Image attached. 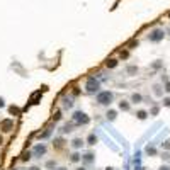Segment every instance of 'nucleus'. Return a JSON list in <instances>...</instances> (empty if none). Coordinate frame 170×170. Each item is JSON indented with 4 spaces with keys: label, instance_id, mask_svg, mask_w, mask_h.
<instances>
[{
    "label": "nucleus",
    "instance_id": "obj_1",
    "mask_svg": "<svg viewBox=\"0 0 170 170\" xmlns=\"http://www.w3.org/2000/svg\"><path fill=\"white\" fill-rule=\"evenodd\" d=\"M112 99H114V95H112V92H109V90L99 92V94H97V97H95V101H97V104H99V106H109V104L112 102Z\"/></svg>",
    "mask_w": 170,
    "mask_h": 170
},
{
    "label": "nucleus",
    "instance_id": "obj_2",
    "mask_svg": "<svg viewBox=\"0 0 170 170\" xmlns=\"http://www.w3.org/2000/svg\"><path fill=\"white\" fill-rule=\"evenodd\" d=\"M72 119H73V124H78V126H80V124H88V122H90V117H88L85 112H82V111L73 112V117H72Z\"/></svg>",
    "mask_w": 170,
    "mask_h": 170
},
{
    "label": "nucleus",
    "instance_id": "obj_3",
    "mask_svg": "<svg viewBox=\"0 0 170 170\" xmlns=\"http://www.w3.org/2000/svg\"><path fill=\"white\" fill-rule=\"evenodd\" d=\"M99 88H101L99 82L95 80L94 77H90L87 80V83H85V90H87L88 94H95V92H99Z\"/></svg>",
    "mask_w": 170,
    "mask_h": 170
},
{
    "label": "nucleus",
    "instance_id": "obj_4",
    "mask_svg": "<svg viewBox=\"0 0 170 170\" xmlns=\"http://www.w3.org/2000/svg\"><path fill=\"white\" fill-rule=\"evenodd\" d=\"M14 129V119L7 117V119H2L0 121V131L2 133H10Z\"/></svg>",
    "mask_w": 170,
    "mask_h": 170
},
{
    "label": "nucleus",
    "instance_id": "obj_5",
    "mask_svg": "<svg viewBox=\"0 0 170 170\" xmlns=\"http://www.w3.org/2000/svg\"><path fill=\"white\" fill-rule=\"evenodd\" d=\"M165 38V31L163 29H153L151 33H150V41L151 43H158V41H162Z\"/></svg>",
    "mask_w": 170,
    "mask_h": 170
},
{
    "label": "nucleus",
    "instance_id": "obj_6",
    "mask_svg": "<svg viewBox=\"0 0 170 170\" xmlns=\"http://www.w3.org/2000/svg\"><path fill=\"white\" fill-rule=\"evenodd\" d=\"M33 156H43V155H46V145H43V143H38L36 146L33 148Z\"/></svg>",
    "mask_w": 170,
    "mask_h": 170
},
{
    "label": "nucleus",
    "instance_id": "obj_7",
    "mask_svg": "<svg viewBox=\"0 0 170 170\" xmlns=\"http://www.w3.org/2000/svg\"><path fill=\"white\" fill-rule=\"evenodd\" d=\"M83 145H85V140H82V138H75L73 141H72V148L77 151V150H80Z\"/></svg>",
    "mask_w": 170,
    "mask_h": 170
},
{
    "label": "nucleus",
    "instance_id": "obj_8",
    "mask_svg": "<svg viewBox=\"0 0 170 170\" xmlns=\"http://www.w3.org/2000/svg\"><path fill=\"white\" fill-rule=\"evenodd\" d=\"M129 109H131V104H129L128 101H121V102H119V111H122V112H128Z\"/></svg>",
    "mask_w": 170,
    "mask_h": 170
},
{
    "label": "nucleus",
    "instance_id": "obj_9",
    "mask_svg": "<svg viewBox=\"0 0 170 170\" xmlns=\"http://www.w3.org/2000/svg\"><path fill=\"white\" fill-rule=\"evenodd\" d=\"M85 143H87L88 146H94L95 143H97V136H95L94 133H90V135L87 136V140H85Z\"/></svg>",
    "mask_w": 170,
    "mask_h": 170
},
{
    "label": "nucleus",
    "instance_id": "obj_10",
    "mask_svg": "<svg viewBox=\"0 0 170 170\" xmlns=\"http://www.w3.org/2000/svg\"><path fill=\"white\" fill-rule=\"evenodd\" d=\"M106 117H107V121H114L116 117H117V111H114V109H109L107 112H106Z\"/></svg>",
    "mask_w": 170,
    "mask_h": 170
},
{
    "label": "nucleus",
    "instance_id": "obj_11",
    "mask_svg": "<svg viewBox=\"0 0 170 170\" xmlns=\"http://www.w3.org/2000/svg\"><path fill=\"white\" fill-rule=\"evenodd\" d=\"M80 160H82V155L78 153V151H73V153L70 155V162L72 163H78Z\"/></svg>",
    "mask_w": 170,
    "mask_h": 170
},
{
    "label": "nucleus",
    "instance_id": "obj_12",
    "mask_svg": "<svg viewBox=\"0 0 170 170\" xmlns=\"http://www.w3.org/2000/svg\"><path fill=\"white\" fill-rule=\"evenodd\" d=\"M94 153H90V151H88V153H87V155H83V156H82V162H83V163H92V162H94Z\"/></svg>",
    "mask_w": 170,
    "mask_h": 170
},
{
    "label": "nucleus",
    "instance_id": "obj_13",
    "mask_svg": "<svg viewBox=\"0 0 170 170\" xmlns=\"http://www.w3.org/2000/svg\"><path fill=\"white\" fill-rule=\"evenodd\" d=\"M136 117H138L140 121H145V119L148 117V112H146V111H143V109H140V111H136Z\"/></svg>",
    "mask_w": 170,
    "mask_h": 170
},
{
    "label": "nucleus",
    "instance_id": "obj_14",
    "mask_svg": "<svg viewBox=\"0 0 170 170\" xmlns=\"http://www.w3.org/2000/svg\"><path fill=\"white\" fill-rule=\"evenodd\" d=\"M141 101H143L141 94H136V92H135V94L131 95V102H133V104H140Z\"/></svg>",
    "mask_w": 170,
    "mask_h": 170
},
{
    "label": "nucleus",
    "instance_id": "obj_15",
    "mask_svg": "<svg viewBox=\"0 0 170 170\" xmlns=\"http://www.w3.org/2000/svg\"><path fill=\"white\" fill-rule=\"evenodd\" d=\"M106 67L107 68H116L117 67V60H116V58H109V60L106 61Z\"/></svg>",
    "mask_w": 170,
    "mask_h": 170
},
{
    "label": "nucleus",
    "instance_id": "obj_16",
    "mask_svg": "<svg viewBox=\"0 0 170 170\" xmlns=\"http://www.w3.org/2000/svg\"><path fill=\"white\" fill-rule=\"evenodd\" d=\"M31 158H33V153H31V151H24L22 156H20V160H22V162H29Z\"/></svg>",
    "mask_w": 170,
    "mask_h": 170
},
{
    "label": "nucleus",
    "instance_id": "obj_17",
    "mask_svg": "<svg viewBox=\"0 0 170 170\" xmlns=\"http://www.w3.org/2000/svg\"><path fill=\"white\" fill-rule=\"evenodd\" d=\"M9 112H10L12 116H19L20 114V109L17 107V106H10V107H9Z\"/></svg>",
    "mask_w": 170,
    "mask_h": 170
},
{
    "label": "nucleus",
    "instance_id": "obj_18",
    "mask_svg": "<svg viewBox=\"0 0 170 170\" xmlns=\"http://www.w3.org/2000/svg\"><path fill=\"white\" fill-rule=\"evenodd\" d=\"M53 145H54V148H63V145H65V140H63V138H56Z\"/></svg>",
    "mask_w": 170,
    "mask_h": 170
},
{
    "label": "nucleus",
    "instance_id": "obj_19",
    "mask_svg": "<svg viewBox=\"0 0 170 170\" xmlns=\"http://www.w3.org/2000/svg\"><path fill=\"white\" fill-rule=\"evenodd\" d=\"M153 94H155L156 97H162V95H163L162 87H160V85H155V87H153Z\"/></svg>",
    "mask_w": 170,
    "mask_h": 170
},
{
    "label": "nucleus",
    "instance_id": "obj_20",
    "mask_svg": "<svg viewBox=\"0 0 170 170\" xmlns=\"http://www.w3.org/2000/svg\"><path fill=\"white\" fill-rule=\"evenodd\" d=\"M145 151H146V153H148V155H156V148L155 146H151V145H148V146H146V150H145Z\"/></svg>",
    "mask_w": 170,
    "mask_h": 170
},
{
    "label": "nucleus",
    "instance_id": "obj_21",
    "mask_svg": "<svg viewBox=\"0 0 170 170\" xmlns=\"http://www.w3.org/2000/svg\"><path fill=\"white\" fill-rule=\"evenodd\" d=\"M54 167H56V162H54V160H49V162L46 163V169H54Z\"/></svg>",
    "mask_w": 170,
    "mask_h": 170
},
{
    "label": "nucleus",
    "instance_id": "obj_22",
    "mask_svg": "<svg viewBox=\"0 0 170 170\" xmlns=\"http://www.w3.org/2000/svg\"><path fill=\"white\" fill-rule=\"evenodd\" d=\"M158 111H160V107H158V106H155V107H151V112H148V114L156 116V114H158Z\"/></svg>",
    "mask_w": 170,
    "mask_h": 170
},
{
    "label": "nucleus",
    "instance_id": "obj_23",
    "mask_svg": "<svg viewBox=\"0 0 170 170\" xmlns=\"http://www.w3.org/2000/svg\"><path fill=\"white\" fill-rule=\"evenodd\" d=\"M162 146H163V150H170V140H165L162 143Z\"/></svg>",
    "mask_w": 170,
    "mask_h": 170
},
{
    "label": "nucleus",
    "instance_id": "obj_24",
    "mask_svg": "<svg viewBox=\"0 0 170 170\" xmlns=\"http://www.w3.org/2000/svg\"><path fill=\"white\" fill-rule=\"evenodd\" d=\"M136 72H138V68H136V67H128V73H129V75L136 73Z\"/></svg>",
    "mask_w": 170,
    "mask_h": 170
},
{
    "label": "nucleus",
    "instance_id": "obj_25",
    "mask_svg": "<svg viewBox=\"0 0 170 170\" xmlns=\"http://www.w3.org/2000/svg\"><path fill=\"white\" fill-rule=\"evenodd\" d=\"M163 106H165V107H170V97H165V99H163Z\"/></svg>",
    "mask_w": 170,
    "mask_h": 170
},
{
    "label": "nucleus",
    "instance_id": "obj_26",
    "mask_svg": "<svg viewBox=\"0 0 170 170\" xmlns=\"http://www.w3.org/2000/svg\"><path fill=\"white\" fill-rule=\"evenodd\" d=\"M49 133H51V129H46L43 135H39V138H48V136H49Z\"/></svg>",
    "mask_w": 170,
    "mask_h": 170
},
{
    "label": "nucleus",
    "instance_id": "obj_27",
    "mask_svg": "<svg viewBox=\"0 0 170 170\" xmlns=\"http://www.w3.org/2000/svg\"><path fill=\"white\" fill-rule=\"evenodd\" d=\"M163 90H165V92H169V94H170V82H167V83H165V88H163Z\"/></svg>",
    "mask_w": 170,
    "mask_h": 170
},
{
    "label": "nucleus",
    "instance_id": "obj_28",
    "mask_svg": "<svg viewBox=\"0 0 170 170\" xmlns=\"http://www.w3.org/2000/svg\"><path fill=\"white\" fill-rule=\"evenodd\" d=\"M53 119H54V121H60V119H61V114H60V112H56V114H54V117H53Z\"/></svg>",
    "mask_w": 170,
    "mask_h": 170
},
{
    "label": "nucleus",
    "instance_id": "obj_29",
    "mask_svg": "<svg viewBox=\"0 0 170 170\" xmlns=\"http://www.w3.org/2000/svg\"><path fill=\"white\" fill-rule=\"evenodd\" d=\"M128 56H129L128 51H121V58H128Z\"/></svg>",
    "mask_w": 170,
    "mask_h": 170
},
{
    "label": "nucleus",
    "instance_id": "obj_30",
    "mask_svg": "<svg viewBox=\"0 0 170 170\" xmlns=\"http://www.w3.org/2000/svg\"><path fill=\"white\" fill-rule=\"evenodd\" d=\"M158 170H170V167H169V165H162Z\"/></svg>",
    "mask_w": 170,
    "mask_h": 170
},
{
    "label": "nucleus",
    "instance_id": "obj_31",
    "mask_svg": "<svg viewBox=\"0 0 170 170\" xmlns=\"http://www.w3.org/2000/svg\"><path fill=\"white\" fill-rule=\"evenodd\" d=\"M162 67V63H160V61H156V63H153V68H160Z\"/></svg>",
    "mask_w": 170,
    "mask_h": 170
},
{
    "label": "nucleus",
    "instance_id": "obj_32",
    "mask_svg": "<svg viewBox=\"0 0 170 170\" xmlns=\"http://www.w3.org/2000/svg\"><path fill=\"white\" fill-rule=\"evenodd\" d=\"M4 106H5V102H4V99H2V97H0V109L4 107Z\"/></svg>",
    "mask_w": 170,
    "mask_h": 170
},
{
    "label": "nucleus",
    "instance_id": "obj_33",
    "mask_svg": "<svg viewBox=\"0 0 170 170\" xmlns=\"http://www.w3.org/2000/svg\"><path fill=\"white\" fill-rule=\"evenodd\" d=\"M29 170H41V169H39V167H31Z\"/></svg>",
    "mask_w": 170,
    "mask_h": 170
},
{
    "label": "nucleus",
    "instance_id": "obj_34",
    "mask_svg": "<svg viewBox=\"0 0 170 170\" xmlns=\"http://www.w3.org/2000/svg\"><path fill=\"white\" fill-rule=\"evenodd\" d=\"M2 143H4V138H2V135H0V145H2Z\"/></svg>",
    "mask_w": 170,
    "mask_h": 170
},
{
    "label": "nucleus",
    "instance_id": "obj_35",
    "mask_svg": "<svg viewBox=\"0 0 170 170\" xmlns=\"http://www.w3.org/2000/svg\"><path fill=\"white\" fill-rule=\"evenodd\" d=\"M77 170H85V169H83V167H82V169H77Z\"/></svg>",
    "mask_w": 170,
    "mask_h": 170
}]
</instances>
